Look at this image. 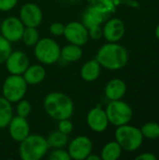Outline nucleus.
<instances>
[{"label": "nucleus", "instance_id": "f257e3e1", "mask_svg": "<svg viewBox=\"0 0 159 160\" xmlns=\"http://www.w3.org/2000/svg\"><path fill=\"white\" fill-rule=\"evenodd\" d=\"M96 59L101 67L110 70H117L127 65L128 53L126 48L117 42H108L99 48Z\"/></svg>", "mask_w": 159, "mask_h": 160}, {"label": "nucleus", "instance_id": "f03ea898", "mask_svg": "<svg viewBox=\"0 0 159 160\" xmlns=\"http://www.w3.org/2000/svg\"><path fill=\"white\" fill-rule=\"evenodd\" d=\"M46 113L52 119L60 121L68 119L74 112V104L71 98L61 92L49 93L43 101Z\"/></svg>", "mask_w": 159, "mask_h": 160}, {"label": "nucleus", "instance_id": "7ed1b4c3", "mask_svg": "<svg viewBox=\"0 0 159 160\" xmlns=\"http://www.w3.org/2000/svg\"><path fill=\"white\" fill-rule=\"evenodd\" d=\"M19 143V156L22 160H40L49 150L46 138L38 134H29Z\"/></svg>", "mask_w": 159, "mask_h": 160}, {"label": "nucleus", "instance_id": "20e7f679", "mask_svg": "<svg viewBox=\"0 0 159 160\" xmlns=\"http://www.w3.org/2000/svg\"><path fill=\"white\" fill-rule=\"evenodd\" d=\"M34 54L38 62L50 66L59 61L61 48L54 39L51 38H39L34 46Z\"/></svg>", "mask_w": 159, "mask_h": 160}, {"label": "nucleus", "instance_id": "39448f33", "mask_svg": "<svg viewBox=\"0 0 159 160\" xmlns=\"http://www.w3.org/2000/svg\"><path fill=\"white\" fill-rule=\"evenodd\" d=\"M115 139L122 149L128 152L139 149L143 142V136L141 129L127 124L117 127L115 131Z\"/></svg>", "mask_w": 159, "mask_h": 160}, {"label": "nucleus", "instance_id": "423d86ee", "mask_svg": "<svg viewBox=\"0 0 159 160\" xmlns=\"http://www.w3.org/2000/svg\"><path fill=\"white\" fill-rule=\"evenodd\" d=\"M27 85L22 75L10 74L4 81L2 86L3 97L10 103H16L24 98Z\"/></svg>", "mask_w": 159, "mask_h": 160}, {"label": "nucleus", "instance_id": "0eeeda50", "mask_svg": "<svg viewBox=\"0 0 159 160\" xmlns=\"http://www.w3.org/2000/svg\"><path fill=\"white\" fill-rule=\"evenodd\" d=\"M105 112L109 123L115 127H120L128 124L133 116V112L131 107L127 103L120 99L111 100Z\"/></svg>", "mask_w": 159, "mask_h": 160}, {"label": "nucleus", "instance_id": "6e6552de", "mask_svg": "<svg viewBox=\"0 0 159 160\" xmlns=\"http://www.w3.org/2000/svg\"><path fill=\"white\" fill-rule=\"evenodd\" d=\"M25 26L15 16H9L3 20L0 26V34L9 42H18L22 40Z\"/></svg>", "mask_w": 159, "mask_h": 160}, {"label": "nucleus", "instance_id": "1a4fd4ad", "mask_svg": "<svg viewBox=\"0 0 159 160\" xmlns=\"http://www.w3.org/2000/svg\"><path fill=\"white\" fill-rule=\"evenodd\" d=\"M67 152L71 159L84 160L93 151V142L87 136H78L67 144Z\"/></svg>", "mask_w": 159, "mask_h": 160}, {"label": "nucleus", "instance_id": "9d476101", "mask_svg": "<svg viewBox=\"0 0 159 160\" xmlns=\"http://www.w3.org/2000/svg\"><path fill=\"white\" fill-rule=\"evenodd\" d=\"M63 36L72 44L83 46L89 40L87 27L80 22H70L65 25Z\"/></svg>", "mask_w": 159, "mask_h": 160}, {"label": "nucleus", "instance_id": "9b49d317", "mask_svg": "<svg viewBox=\"0 0 159 160\" xmlns=\"http://www.w3.org/2000/svg\"><path fill=\"white\" fill-rule=\"evenodd\" d=\"M19 18L25 27H37L43 19L41 8L35 3H25L20 9Z\"/></svg>", "mask_w": 159, "mask_h": 160}, {"label": "nucleus", "instance_id": "f8f14e48", "mask_svg": "<svg viewBox=\"0 0 159 160\" xmlns=\"http://www.w3.org/2000/svg\"><path fill=\"white\" fill-rule=\"evenodd\" d=\"M6 68L10 74L22 75L28 68L29 58L27 54L22 51L11 52L5 61Z\"/></svg>", "mask_w": 159, "mask_h": 160}, {"label": "nucleus", "instance_id": "ddd939ff", "mask_svg": "<svg viewBox=\"0 0 159 160\" xmlns=\"http://www.w3.org/2000/svg\"><path fill=\"white\" fill-rule=\"evenodd\" d=\"M7 128L10 138L17 142H21L30 134V126L25 117L13 116Z\"/></svg>", "mask_w": 159, "mask_h": 160}, {"label": "nucleus", "instance_id": "4468645a", "mask_svg": "<svg viewBox=\"0 0 159 160\" xmlns=\"http://www.w3.org/2000/svg\"><path fill=\"white\" fill-rule=\"evenodd\" d=\"M86 123L93 131L97 133L104 132L110 124L105 110L100 107H95L89 111L86 116Z\"/></svg>", "mask_w": 159, "mask_h": 160}, {"label": "nucleus", "instance_id": "2eb2a0df", "mask_svg": "<svg viewBox=\"0 0 159 160\" xmlns=\"http://www.w3.org/2000/svg\"><path fill=\"white\" fill-rule=\"evenodd\" d=\"M102 29L103 37L108 42H118L122 39L126 32L124 22L118 18L110 19Z\"/></svg>", "mask_w": 159, "mask_h": 160}, {"label": "nucleus", "instance_id": "dca6fc26", "mask_svg": "<svg viewBox=\"0 0 159 160\" xmlns=\"http://www.w3.org/2000/svg\"><path fill=\"white\" fill-rule=\"evenodd\" d=\"M105 20V13L98 7L91 6L82 15V22L88 28L100 25Z\"/></svg>", "mask_w": 159, "mask_h": 160}, {"label": "nucleus", "instance_id": "f3484780", "mask_svg": "<svg viewBox=\"0 0 159 160\" xmlns=\"http://www.w3.org/2000/svg\"><path fill=\"white\" fill-rule=\"evenodd\" d=\"M22 77L27 84L36 85L43 82L46 78V69L42 65L39 64L29 65L26 70L23 72Z\"/></svg>", "mask_w": 159, "mask_h": 160}, {"label": "nucleus", "instance_id": "a211bd4d", "mask_svg": "<svg viewBox=\"0 0 159 160\" xmlns=\"http://www.w3.org/2000/svg\"><path fill=\"white\" fill-rule=\"evenodd\" d=\"M127 92L126 82L121 79L111 80L105 87V96L110 100L121 99Z\"/></svg>", "mask_w": 159, "mask_h": 160}, {"label": "nucleus", "instance_id": "6ab92c4d", "mask_svg": "<svg viewBox=\"0 0 159 160\" xmlns=\"http://www.w3.org/2000/svg\"><path fill=\"white\" fill-rule=\"evenodd\" d=\"M101 72V66L97 59H91L85 62L81 68V77L85 82H94L98 79Z\"/></svg>", "mask_w": 159, "mask_h": 160}, {"label": "nucleus", "instance_id": "aec40b11", "mask_svg": "<svg viewBox=\"0 0 159 160\" xmlns=\"http://www.w3.org/2000/svg\"><path fill=\"white\" fill-rule=\"evenodd\" d=\"M83 51L82 46L69 43L63 48H61V56L60 58L66 62H76L82 58Z\"/></svg>", "mask_w": 159, "mask_h": 160}, {"label": "nucleus", "instance_id": "412c9836", "mask_svg": "<svg viewBox=\"0 0 159 160\" xmlns=\"http://www.w3.org/2000/svg\"><path fill=\"white\" fill-rule=\"evenodd\" d=\"M49 148L56 149V148H64L66 147L69 142L68 135L57 130H54L49 134V136L46 138Z\"/></svg>", "mask_w": 159, "mask_h": 160}, {"label": "nucleus", "instance_id": "4be33fe9", "mask_svg": "<svg viewBox=\"0 0 159 160\" xmlns=\"http://www.w3.org/2000/svg\"><path fill=\"white\" fill-rule=\"evenodd\" d=\"M13 117V109L11 103L3 96L0 97V129L8 126Z\"/></svg>", "mask_w": 159, "mask_h": 160}, {"label": "nucleus", "instance_id": "5701e85b", "mask_svg": "<svg viewBox=\"0 0 159 160\" xmlns=\"http://www.w3.org/2000/svg\"><path fill=\"white\" fill-rule=\"evenodd\" d=\"M122 147L115 142H110L101 150L100 158L102 160H117L122 155Z\"/></svg>", "mask_w": 159, "mask_h": 160}, {"label": "nucleus", "instance_id": "b1692460", "mask_svg": "<svg viewBox=\"0 0 159 160\" xmlns=\"http://www.w3.org/2000/svg\"><path fill=\"white\" fill-rule=\"evenodd\" d=\"M39 39V32L37 31V27H25L22 40L26 46L32 47L37 44Z\"/></svg>", "mask_w": 159, "mask_h": 160}, {"label": "nucleus", "instance_id": "393cba45", "mask_svg": "<svg viewBox=\"0 0 159 160\" xmlns=\"http://www.w3.org/2000/svg\"><path fill=\"white\" fill-rule=\"evenodd\" d=\"M143 137L150 140H157L159 138V124L155 122H149L143 125L141 128Z\"/></svg>", "mask_w": 159, "mask_h": 160}, {"label": "nucleus", "instance_id": "a878e982", "mask_svg": "<svg viewBox=\"0 0 159 160\" xmlns=\"http://www.w3.org/2000/svg\"><path fill=\"white\" fill-rule=\"evenodd\" d=\"M12 52L11 50V42L6 39L0 34V65L5 63L9 53Z\"/></svg>", "mask_w": 159, "mask_h": 160}, {"label": "nucleus", "instance_id": "bb28decb", "mask_svg": "<svg viewBox=\"0 0 159 160\" xmlns=\"http://www.w3.org/2000/svg\"><path fill=\"white\" fill-rule=\"evenodd\" d=\"M17 108H16V112H17V115L22 116V117H28L29 114L31 113L32 111V105L28 100L25 99H21L20 101L17 102Z\"/></svg>", "mask_w": 159, "mask_h": 160}, {"label": "nucleus", "instance_id": "cd10ccee", "mask_svg": "<svg viewBox=\"0 0 159 160\" xmlns=\"http://www.w3.org/2000/svg\"><path fill=\"white\" fill-rule=\"evenodd\" d=\"M50 160H70V157L67 151L64 150L63 148H56L53 149L48 156Z\"/></svg>", "mask_w": 159, "mask_h": 160}, {"label": "nucleus", "instance_id": "c85d7f7f", "mask_svg": "<svg viewBox=\"0 0 159 160\" xmlns=\"http://www.w3.org/2000/svg\"><path fill=\"white\" fill-rule=\"evenodd\" d=\"M57 129L67 135H69L73 130V124L69 120V118L60 120V121H58V128Z\"/></svg>", "mask_w": 159, "mask_h": 160}, {"label": "nucleus", "instance_id": "c756f323", "mask_svg": "<svg viewBox=\"0 0 159 160\" xmlns=\"http://www.w3.org/2000/svg\"><path fill=\"white\" fill-rule=\"evenodd\" d=\"M88 35L89 38L93 40H97L100 39L103 37V29L101 28L100 25H96L93 27L88 28Z\"/></svg>", "mask_w": 159, "mask_h": 160}, {"label": "nucleus", "instance_id": "7c9ffc66", "mask_svg": "<svg viewBox=\"0 0 159 160\" xmlns=\"http://www.w3.org/2000/svg\"><path fill=\"white\" fill-rule=\"evenodd\" d=\"M49 30H50V33L54 37L63 36L64 30H65V24H63L62 22H52L50 25Z\"/></svg>", "mask_w": 159, "mask_h": 160}, {"label": "nucleus", "instance_id": "2f4dec72", "mask_svg": "<svg viewBox=\"0 0 159 160\" xmlns=\"http://www.w3.org/2000/svg\"><path fill=\"white\" fill-rule=\"evenodd\" d=\"M18 0H0V10L1 11H9L16 7Z\"/></svg>", "mask_w": 159, "mask_h": 160}, {"label": "nucleus", "instance_id": "473e14b6", "mask_svg": "<svg viewBox=\"0 0 159 160\" xmlns=\"http://www.w3.org/2000/svg\"><path fill=\"white\" fill-rule=\"evenodd\" d=\"M136 160H157V158L152 154V153H144V154H142V155H139L136 158Z\"/></svg>", "mask_w": 159, "mask_h": 160}, {"label": "nucleus", "instance_id": "72a5a7b5", "mask_svg": "<svg viewBox=\"0 0 159 160\" xmlns=\"http://www.w3.org/2000/svg\"><path fill=\"white\" fill-rule=\"evenodd\" d=\"M87 160H100L101 158H100V157H98L97 155H93L92 153L87 157V158H86Z\"/></svg>", "mask_w": 159, "mask_h": 160}, {"label": "nucleus", "instance_id": "f704fd0d", "mask_svg": "<svg viewBox=\"0 0 159 160\" xmlns=\"http://www.w3.org/2000/svg\"><path fill=\"white\" fill-rule=\"evenodd\" d=\"M156 36H157V38L159 39V24L157 26V28H156Z\"/></svg>", "mask_w": 159, "mask_h": 160}]
</instances>
